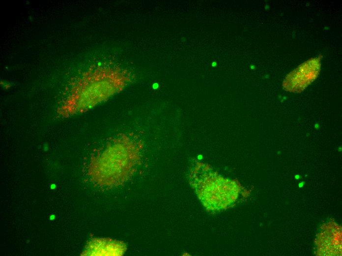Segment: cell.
<instances>
[{
    "instance_id": "52a82bcc",
    "label": "cell",
    "mask_w": 342,
    "mask_h": 256,
    "mask_svg": "<svg viewBox=\"0 0 342 256\" xmlns=\"http://www.w3.org/2000/svg\"><path fill=\"white\" fill-rule=\"evenodd\" d=\"M212 66L215 67L217 65V63L215 62H213L211 64Z\"/></svg>"
},
{
    "instance_id": "5b68a950",
    "label": "cell",
    "mask_w": 342,
    "mask_h": 256,
    "mask_svg": "<svg viewBox=\"0 0 342 256\" xmlns=\"http://www.w3.org/2000/svg\"><path fill=\"white\" fill-rule=\"evenodd\" d=\"M316 244L318 255H341V227L332 222L324 225V228L318 235Z\"/></svg>"
},
{
    "instance_id": "ba28073f",
    "label": "cell",
    "mask_w": 342,
    "mask_h": 256,
    "mask_svg": "<svg viewBox=\"0 0 342 256\" xmlns=\"http://www.w3.org/2000/svg\"><path fill=\"white\" fill-rule=\"evenodd\" d=\"M198 159H199V160H201V159H202V156H201V155H199V156H198Z\"/></svg>"
},
{
    "instance_id": "7a4b0ae2",
    "label": "cell",
    "mask_w": 342,
    "mask_h": 256,
    "mask_svg": "<svg viewBox=\"0 0 342 256\" xmlns=\"http://www.w3.org/2000/svg\"><path fill=\"white\" fill-rule=\"evenodd\" d=\"M191 175V183L204 207L209 211H217L227 208L238 197L240 191L234 180L225 179L214 172H201Z\"/></svg>"
},
{
    "instance_id": "3957f363",
    "label": "cell",
    "mask_w": 342,
    "mask_h": 256,
    "mask_svg": "<svg viewBox=\"0 0 342 256\" xmlns=\"http://www.w3.org/2000/svg\"><path fill=\"white\" fill-rule=\"evenodd\" d=\"M130 81L123 73L113 72L88 76L80 84L76 96V109L84 110L121 91Z\"/></svg>"
},
{
    "instance_id": "9c48e42d",
    "label": "cell",
    "mask_w": 342,
    "mask_h": 256,
    "mask_svg": "<svg viewBox=\"0 0 342 256\" xmlns=\"http://www.w3.org/2000/svg\"><path fill=\"white\" fill-rule=\"evenodd\" d=\"M251 69H254V68H255V66H254V65H252V66H251Z\"/></svg>"
},
{
    "instance_id": "277c9868",
    "label": "cell",
    "mask_w": 342,
    "mask_h": 256,
    "mask_svg": "<svg viewBox=\"0 0 342 256\" xmlns=\"http://www.w3.org/2000/svg\"><path fill=\"white\" fill-rule=\"evenodd\" d=\"M320 66L319 58L307 61L286 76L283 83V88L294 93L302 92L317 77Z\"/></svg>"
},
{
    "instance_id": "8992f818",
    "label": "cell",
    "mask_w": 342,
    "mask_h": 256,
    "mask_svg": "<svg viewBox=\"0 0 342 256\" xmlns=\"http://www.w3.org/2000/svg\"><path fill=\"white\" fill-rule=\"evenodd\" d=\"M124 248L120 242L98 239L90 242L86 250L88 255H120L124 252Z\"/></svg>"
},
{
    "instance_id": "6da1fadb",
    "label": "cell",
    "mask_w": 342,
    "mask_h": 256,
    "mask_svg": "<svg viewBox=\"0 0 342 256\" xmlns=\"http://www.w3.org/2000/svg\"><path fill=\"white\" fill-rule=\"evenodd\" d=\"M142 147V141L136 135L117 134L102 152L91 160L90 175L101 185L122 184L134 172Z\"/></svg>"
}]
</instances>
